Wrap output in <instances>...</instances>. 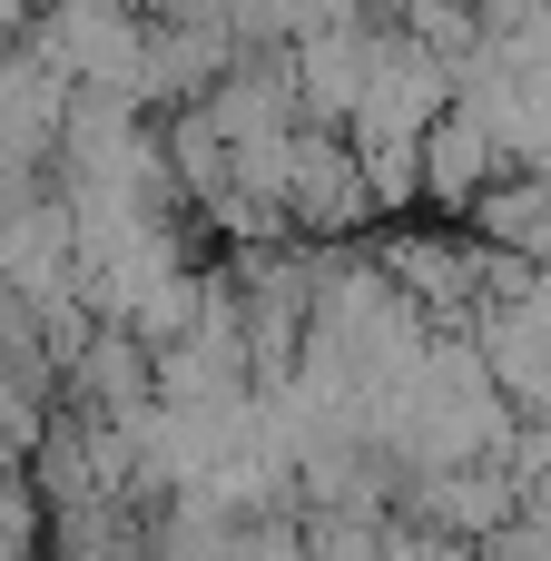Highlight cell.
I'll list each match as a JSON object with an SVG mask.
<instances>
[{
  "label": "cell",
  "instance_id": "1",
  "mask_svg": "<svg viewBox=\"0 0 551 561\" xmlns=\"http://www.w3.org/2000/svg\"><path fill=\"white\" fill-rule=\"evenodd\" d=\"M414 178H424V197H434V207H473V197L503 178V148H493V128H483L473 108H444V118L424 128Z\"/></svg>",
  "mask_w": 551,
  "mask_h": 561
}]
</instances>
